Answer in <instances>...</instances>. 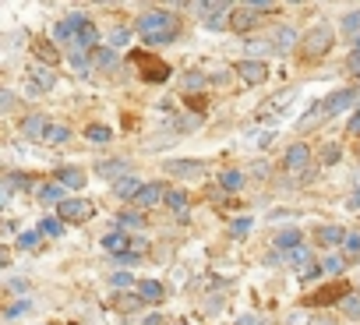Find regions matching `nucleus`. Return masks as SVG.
<instances>
[{
  "label": "nucleus",
  "instance_id": "1",
  "mask_svg": "<svg viewBox=\"0 0 360 325\" xmlns=\"http://www.w3.org/2000/svg\"><path fill=\"white\" fill-rule=\"evenodd\" d=\"M131 29L141 36V43H148V46H166V43H173V39L180 36V18H176L173 11L145 8V11L134 18Z\"/></svg>",
  "mask_w": 360,
  "mask_h": 325
},
{
  "label": "nucleus",
  "instance_id": "2",
  "mask_svg": "<svg viewBox=\"0 0 360 325\" xmlns=\"http://www.w3.org/2000/svg\"><path fill=\"white\" fill-rule=\"evenodd\" d=\"M335 46V32H332V25H325V22H318V25H311L307 32H304V43H300V53L307 57V60H321L328 50Z\"/></svg>",
  "mask_w": 360,
  "mask_h": 325
},
{
  "label": "nucleus",
  "instance_id": "3",
  "mask_svg": "<svg viewBox=\"0 0 360 325\" xmlns=\"http://www.w3.org/2000/svg\"><path fill=\"white\" fill-rule=\"evenodd\" d=\"M307 162H311V145H307V141L286 145V152H283V170H286V174H304Z\"/></svg>",
  "mask_w": 360,
  "mask_h": 325
},
{
  "label": "nucleus",
  "instance_id": "4",
  "mask_svg": "<svg viewBox=\"0 0 360 325\" xmlns=\"http://www.w3.org/2000/svg\"><path fill=\"white\" fill-rule=\"evenodd\" d=\"M233 75H240V82L244 85H265L269 82V64L265 60H237L233 64Z\"/></svg>",
  "mask_w": 360,
  "mask_h": 325
},
{
  "label": "nucleus",
  "instance_id": "5",
  "mask_svg": "<svg viewBox=\"0 0 360 325\" xmlns=\"http://www.w3.org/2000/svg\"><path fill=\"white\" fill-rule=\"evenodd\" d=\"M92 212H96V205H92L89 198H68V202L57 209V216H60L64 223H89Z\"/></svg>",
  "mask_w": 360,
  "mask_h": 325
},
{
  "label": "nucleus",
  "instance_id": "6",
  "mask_svg": "<svg viewBox=\"0 0 360 325\" xmlns=\"http://www.w3.org/2000/svg\"><path fill=\"white\" fill-rule=\"evenodd\" d=\"M162 174L166 177H202L205 174V162L202 159H166L162 162Z\"/></svg>",
  "mask_w": 360,
  "mask_h": 325
},
{
  "label": "nucleus",
  "instance_id": "7",
  "mask_svg": "<svg viewBox=\"0 0 360 325\" xmlns=\"http://www.w3.org/2000/svg\"><path fill=\"white\" fill-rule=\"evenodd\" d=\"M96 174L106 177L110 184H117V181L131 177V159H124V155H117V159H99V162H96Z\"/></svg>",
  "mask_w": 360,
  "mask_h": 325
},
{
  "label": "nucleus",
  "instance_id": "8",
  "mask_svg": "<svg viewBox=\"0 0 360 325\" xmlns=\"http://www.w3.org/2000/svg\"><path fill=\"white\" fill-rule=\"evenodd\" d=\"M346 234H349L346 227H339V223H325V227L314 230V244L325 248V251H335V248L346 244Z\"/></svg>",
  "mask_w": 360,
  "mask_h": 325
},
{
  "label": "nucleus",
  "instance_id": "9",
  "mask_svg": "<svg viewBox=\"0 0 360 325\" xmlns=\"http://www.w3.org/2000/svg\"><path fill=\"white\" fill-rule=\"evenodd\" d=\"M29 89L32 92H53L57 89V68H46V64L29 68Z\"/></svg>",
  "mask_w": 360,
  "mask_h": 325
},
{
  "label": "nucleus",
  "instance_id": "10",
  "mask_svg": "<svg viewBox=\"0 0 360 325\" xmlns=\"http://www.w3.org/2000/svg\"><path fill=\"white\" fill-rule=\"evenodd\" d=\"M360 99V92H356V85L353 89H335L328 99H325V117H335V113H346L353 103Z\"/></svg>",
  "mask_w": 360,
  "mask_h": 325
},
{
  "label": "nucleus",
  "instance_id": "11",
  "mask_svg": "<svg viewBox=\"0 0 360 325\" xmlns=\"http://www.w3.org/2000/svg\"><path fill=\"white\" fill-rule=\"evenodd\" d=\"M138 71H141L145 82H166V78H169V64H162V60L152 57V53H141V57H138Z\"/></svg>",
  "mask_w": 360,
  "mask_h": 325
},
{
  "label": "nucleus",
  "instance_id": "12",
  "mask_svg": "<svg viewBox=\"0 0 360 325\" xmlns=\"http://www.w3.org/2000/svg\"><path fill=\"white\" fill-rule=\"evenodd\" d=\"M166 195H169V184H162V181H145V188H141V195H138V209L145 212V209H152V205H159V202H166Z\"/></svg>",
  "mask_w": 360,
  "mask_h": 325
},
{
  "label": "nucleus",
  "instance_id": "13",
  "mask_svg": "<svg viewBox=\"0 0 360 325\" xmlns=\"http://www.w3.org/2000/svg\"><path fill=\"white\" fill-rule=\"evenodd\" d=\"M50 124H53V120H50L46 113H29L18 131H22V138H29V141H43V134L50 131Z\"/></svg>",
  "mask_w": 360,
  "mask_h": 325
},
{
  "label": "nucleus",
  "instance_id": "14",
  "mask_svg": "<svg viewBox=\"0 0 360 325\" xmlns=\"http://www.w3.org/2000/svg\"><path fill=\"white\" fill-rule=\"evenodd\" d=\"M272 43H276L279 53H290V50H297V46L304 43V36H300L293 25H276V29H272Z\"/></svg>",
  "mask_w": 360,
  "mask_h": 325
},
{
  "label": "nucleus",
  "instance_id": "15",
  "mask_svg": "<svg viewBox=\"0 0 360 325\" xmlns=\"http://www.w3.org/2000/svg\"><path fill=\"white\" fill-rule=\"evenodd\" d=\"M36 198H39L43 205H50V209H60V205L68 202V188H64L60 181H46V184H39Z\"/></svg>",
  "mask_w": 360,
  "mask_h": 325
},
{
  "label": "nucleus",
  "instance_id": "16",
  "mask_svg": "<svg viewBox=\"0 0 360 325\" xmlns=\"http://www.w3.org/2000/svg\"><path fill=\"white\" fill-rule=\"evenodd\" d=\"M255 25H258V11H255L251 4L233 8V15H230V29H233V32H251Z\"/></svg>",
  "mask_w": 360,
  "mask_h": 325
},
{
  "label": "nucleus",
  "instance_id": "17",
  "mask_svg": "<svg viewBox=\"0 0 360 325\" xmlns=\"http://www.w3.org/2000/svg\"><path fill=\"white\" fill-rule=\"evenodd\" d=\"M141 188H145V181L131 174V177H124V181H117V184H113V198H120V202H138Z\"/></svg>",
  "mask_w": 360,
  "mask_h": 325
},
{
  "label": "nucleus",
  "instance_id": "18",
  "mask_svg": "<svg viewBox=\"0 0 360 325\" xmlns=\"http://www.w3.org/2000/svg\"><path fill=\"white\" fill-rule=\"evenodd\" d=\"M99 244H103V251H106V255H113V258L131 251V237H127L124 230H110V234H106Z\"/></svg>",
  "mask_w": 360,
  "mask_h": 325
},
{
  "label": "nucleus",
  "instance_id": "19",
  "mask_svg": "<svg viewBox=\"0 0 360 325\" xmlns=\"http://www.w3.org/2000/svg\"><path fill=\"white\" fill-rule=\"evenodd\" d=\"M166 205H169V212H173V216L188 219V212H191V195H188L184 188H169V195H166Z\"/></svg>",
  "mask_w": 360,
  "mask_h": 325
},
{
  "label": "nucleus",
  "instance_id": "20",
  "mask_svg": "<svg viewBox=\"0 0 360 325\" xmlns=\"http://www.w3.org/2000/svg\"><path fill=\"white\" fill-rule=\"evenodd\" d=\"M300 244H304V234H300L297 227L279 230V234H276V241H272V248H276L279 255H286V251H293V248H300Z\"/></svg>",
  "mask_w": 360,
  "mask_h": 325
},
{
  "label": "nucleus",
  "instance_id": "21",
  "mask_svg": "<svg viewBox=\"0 0 360 325\" xmlns=\"http://www.w3.org/2000/svg\"><path fill=\"white\" fill-rule=\"evenodd\" d=\"M53 181H60L68 191H75V188H85V170L82 167H57Z\"/></svg>",
  "mask_w": 360,
  "mask_h": 325
},
{
  "label": "nucleus",
  "instance_id": "22",
  "mask_svg": "<svg viewBox=\"0 0 360 325\" xmlns=\"http://www.w3.org/2000/svg\"><path fill=\"white\" fill-rule=\"evenodd\" d=\"M32 53H36L46 68H57V64H60V50H57L50 39H32Z\"/></svg>",
  "mask_w": 360,
  "mask_h": 325
},
{
  "label": "nucleus",
  "instance_id": "23",
  "mask_svg": "<svg viewBox=\"0 0 360 325\" xmlns=\"http://www.w3.org/2000/svg\"><path fill=\"white\" fill-rule=\"evenodd\" d=\"M145 227V216H141V209H124V212H117V223H113V230H124V234H131V230H141Z\"/></svg>",
  "mask_w": 360,
  "mask_h": 325
},
{
  "label": "nucleus",
  "instance_id": "24",
  "mask_svg": "<svg viewBox=\"0 0 360 325\" xmlns=\"http://www.w3.org/2000/svg\"><path fill=\"white\" fill-rule=\"evenodd\" d=\"M318 262H321V276H342L349 265V258L339 251H325V258H318Z\"/></svg>",
  "mask_w": 360,
  "mask_h": 325
},
{
  "label": "nucleus",
  "instance_id": "25",
  "mask_svg": "<svg viewBox=\"0 0 360 325\" xmlns=\"http://www.w3.org/2000/svg\"><path fill=\"white\" fill-rule=\"evenodd\" d=\"M92 64H96V71H113V68L120 64V50H113V46H99V50L92 53Z\"/></svg>",
  "mask_w": 360,
  "mask_h": 325
},
{
  "label": "nucleus",
  "instance_id": "26",
  "mask_svg": "<svg viewBox=\"0 0 360 325\" xmlns=\"http://www.w3.org/2000/svg\"><path fill=\"white\" fill-rule=\"evenodd\" d=\"M138 293H141L145 304H159V300L166 297V286H162L159 279H138Z\"/></svg>",
  "mask_w": 360,
  "mask_h": 325
},
{
  "label": "nucleus",
  "instance_id": "27",
  "mask_svg": "<svg viewBox=\"0 0 360 325\" xmlns=\"http://www.w3.org/2000/svg\"><path fill=\"white\" fill-rule=\"evenodd\" d=\"M244 46H248V60H265V57H272V53H279L272 39H248Z\"/></svg>",
  "mask_w": 360,
  "mask_h": 325
},
{
  "label": "nucleus",
  "instance_id": "28",
  "mask_svg": "<svg viewBox=\"0 0 360 325\" xmlns=\"http://www.w3.org/2000/svg\"><path fill=\"white\" fill-rule=\"evenodd\" d=\"M64 227H68V223H64L60 216H43L36 230H39L43 237H50V241H60V237H64Z\"/></svg>",
  "mask_w": 360,
  "mask_h": 325
},
{
  "label": "nucleus",
  "instance_id": "29",
  "mask_svg": "<svg viewBox=\"0 0 360 325\" xmlns=\"http://www.w3.org/2000/svg\"><path fill=\"white\" fill-rule=\"evenodd\" d=\"M244 181H248V177H244L240 170H223V174H219V188H223L226 195H237V191L244 188Z\"/></svg>",
  "mask_w": 360,
  "mask_h": 325
},
{
  "label": "nucleus",
  "instance_id": "30",
  "mask_svg": "<svg viewBox=\"0 0 360 325\" xmlns=\"http://www.w3.org/2000/svg\"><path fill=\"white\" fill-rule=\"evenodd\" d=\"M110 286L120 290V293H127V290H138V279H134V272L117 269V272H110Z\"/></svg>",
  "mask_w": 360,
  "mask_h": 325
},
{
  "label": "nucleus",
  "instance_id": "31",
  "mask_svg": "<svg viewBox=\"0 0 360 325\" xmlns=\"http://www.w3.org/2000/svg\"><path fill=\"white\" fill-rule=\"evenodd\" d=\"M85 141L106 145V141H113V127H106V124H89V127H85Z\"/></svg>",
  "mask_w": 360,
  "mask_h": 325
},
{
  "label": "nucleus",
  "instance_id": "32",
  "mask_svg": "<svg viewBox=\"0 0 360 325\" xmlns=\"http://www.w3.org/2000/svg\"><path fill=\"white\" fill-rule=\"evenodd\" d=\"M71 141V127L68 124H50V131L43 134V145H68Z\"/></svg>",
  "mask_w": 360,
  "mask_h": 325
},
{
  "label": "nucleus",
  "instance_id": "33",
  "mask_svg": "<svg viewBox=\"0 0 360 325\" xmlns=\"http://www.w3.org/2000/svg\"><path fill=\"white\" fill-rule=\"evenodd\" d=\"M339 32L342 36H360V8H353V11H346L342 18H339Z\"/></svg>",
  "mask_w": 360,
  "mask_h": 325
},
{
  "label": "nucleus",
  "instance_id": "34",
  "mask_svg": "<svg viewBox=\"0 0 360 325\" xmlns=\"http://www.w3.org/2000/svg\"><path fill=\"white\" fill-rule=\"evenodd\" d=\"M339 311H342L346 318L360 321V293H342V300H339Z\"/></svg>",
  "mask_w": 360,
  "mask_h": 325
},
{
  "label": "nucleus",
  "instance_id": "35",
  "mask_svg": "<svg viewBox=\"0 0 360 325\" xmlns=\"http://www.w3.org/2000/svg\"><path fill=\"white\" fill-rule=\"evenodd\" d=\"M314 318L318 314H311V307H293V311H286L283 325H314Z\"/></svg>",
  "mask_w": 360,
  "mask_h": 325
},
{
  "label": "nucleus",
  "instance_id": "36",
  "mask_svg": "<svg viewBox=\"0 0 360 325\" xmlns=\"http://www.w3.org/2000/svg\"><path fill=\"white\" fill-rule=\"evenodd\" d=\"M113 300H117V307H120V311H138V307L145 304L138 290H127V293H117Z\"/></svg>",
  "mask_w": 360,
  "mask_h": 325
},
{
  "label": "nucleus",
  "instance_id": "37",
  "mask_svg": "<svg viewBox=\"0 0 360 325\" xmlns=\"http://www.w3.org/2000/svg\"><path fill=\"white\" fill-rule=\"evenodd\" d=\"M68 57H71V68H75L78 75H89V71L96 68V64H92V53H82V50H71Z\"/></svg>",
  "mask_w": 360,
  "mask_h": 325
},
{
  "label": "nucleus",
  "instance_id": "38",
  "mask_svg": "<svg viewBox=\"0 0 360 325\" xmlns=\"http://www.w3.org/2000/svg\"><path fill=\"white\" fill-rule=\"evenodd\" d=\"M29 311H32V300H29V297H18L15 304H8V307H4V318H8V321H15V318H22V314H29Z\"/></svg>",
  "mask_w": 360,
  "mask_h": 325
},
{
  "label": "nucleus",
  "instance_id": "39",
  "mask_svg": "<svg viewBox=\"0 0 360 325\" xmlns=\"http://www.w3.org/2000/svg\"><path fill=\"white\" fill-rule=\"evenodd\" d=\"M131 36H134V29H127V25H117V29L110 32V46H113V50H124V46L131 43Z\"/></svg>",
  "mask_w": 360,
  "mask_h": 325
},
{
  "label": "nucleus",
  "instance_id": "40",
  "mask_svg": "<svg viewBox=\"0 0 360 325\" xmlns=\"http://www.w3.org/2000/svg\"><path fill=\"white\" fill-rule=\"evenodd\" d=\"M342 255H346L349 262H356V258H360V230H349V234H346V244H342Z\"/></svg>",
  "mask_w": 360,
  "mask_h": 325
},
{
  "label": "nucleus",
  "instance_id": "41",
  "mask_svg": "<svg viewBox=\"0 0 360 325\" xmlns=\"http://www.w3.org/2000/svg\"><path fill=\"white\" fill-rule=\"evenodd\" d=\"M318 159L325 162V167H332V162H339V159H342V145H335V141H328V145H321V152H318Z\"/></svg>",
  "mask_w": 360,
  "mask_h": 325
},
{
  "label": "nucleus",
  "instance_id": "42",
  "mask_svg": "<svg viewBox=\"0 0 360 325\" xmlns=\"http://www.w3.org/2000/svg\"><path fill=\"white\" fill-rule=\"evenodd\" d=\"M198 127H202V113H188V117L176 120V131H180V134H191V131H198Z\"/></svg>",
  "mask_w": 360,
  "mask_h": 325
},
{
  "label": "nucleus",
  "instance_id": "43",
  "mask_svg": "<svg viewBox=\"0 0 360 325\" xmlns=\"http://www.w3.org/2000/svg\"><path fill=\"white\" fill-rule=\"evenodd\" d=\"M321 117H325V103H318L314 110H307V113H304V117L297 120V131H307V127H311L314 120H321Z\"/></svg>",
  "mask_w": 360,
  "mask_h": 325
},
{
  "label": "nucleus",
  "instance_id": "44",
  "mask_svg": "<svg viewBox=\"0 0 360 325\" xmlns=\"http://www.w3.org/2000/svg\"><path fill=\"white\" fill-rule=\"evenodd\" d=\"M39 241H43L39 230H25V234H18V248H22V251H36Z\"/></svg>",
  "mask_w": 360,
  "mask_h": 325
},
{
  "label": "nucleus",
  "instance_id": "45",
  "mask_svg": "<svg viewBox=\"0 0 360 325\" xmlns=\"http://www.w3.org/2000/svg\"><path fill=\"white\" fill-rule=\"evenodd\" d=\"M205 85H209V75H202V71H191V75L184 78V92H195V89L202 92Z\"/></svg>",
  "mask_w": 360,
  "mask_h": 325
},
{
  "label": "nucleus",
  "instance_id": "46",
  "mask_svg": "<svg viewBox=\"0 0 360 325\" xmlns=\"http://www.w3.org/2000/svg\"><path fill=\"white\" fill-rule=\"evenodd\" d=\"M230 15H233V11H226V15H212V18H205V29H212V32H219V29H230Z\"/></svg>",
  "mask_w": 360,
  "mask_h": 325
},
{
  "label": "nucleus",
  "instance_id": "47",
  "mask_svg": "<svg viewBox=\"0 0 360 325\" xmlns=\"http://www.w3.org/2000/svg\"><path fill=\"white\" fill-rule=\"evenodd\" d=\"M248 230H251V216H240V219L230 223V237H244Z\"/></svg>",
  "mask_w": 360,
  "mask_h": 325
},
{
  "label": "nucleus",
  "instance_id": "48",
  "mask_svg": "<svg viewBox=\"0 0 360 325\" xmlns=\"http://www.w3.org/2000/svg\"><path fill=\"white\" fill-rule=\"evenodd\" d=\"M8 110H15V92L11 89H0V113H8Z\"/></svg>",
  "mask_w": 360,
  "mask_h": 325
},
{
  "label": "nucleus",
  "instance_id": "49",
  "mask_svg": "<svg viewBox=\"0 0 360 325\" xmlns=\"http://www.w3.org/2000/svg\"><path fill=\"white\" fill-rule=\"evenodd\" d=\"M131 251H134V255H145V251H148V241H145L141 234H138V237H131Z\"/></svg>",
  "mask_w": 360,
  "mask_h": 325
},
{
  "label": "nucleus",
  "instance_id": "50",
  "mask_svg": "<svg viewBox=\"0 0 360 325\" xmlns=\"http://www.w3.org/2000/svg\"><path fill=\"white\" fill-rule=\"evenodd\" d=\"M346 71H353V75L360 78V53H353V50H349V57H346Z\"/></svg>",
  "mask_w": 360,
  "mask_h": 325
},
{
  "label": "nucleus",
  "instance_id": "51",
  "mask_svg": "<svg viewBox=\"0 0 360 325\" xmlns=\"http://www.w3.org/2000/svg\"><path fill=\"white\" fill-rule=\"evenodd\" d=\"M237 325H269V318H262V314H251V311H248Z\"/></svg>",
  "mask_w": 360,
  "mask_h": 325
},
{
  "label": "nucleus",
  "instance_id": "52",
  "mask_svg": "<svg viewBox=\"0 0 360 325\" xmlns=\"http://www.w3.org/2000/svg\"><path fill=\"white\" fill-rule=\"evenodd\" d=\"M346 131H349L353 138H360V110H353V117H349V124H346Z\"/></svg>",
  "mask_w": 360,
  "mask_h": 325
},
{
  "label": "nucleus",
  "instance_id": "53",
  "mask_svg": "<svg viewBox=\"0 0 360 325\" xmlns=\"http://www.w3.org/2000/svg\"><path fill=\"white\" fill-rule=\"evenodd\" d=\"M290 99H293V92H283V96H276L272 103H276V110H286V106H290Z\"/></svg>",
  "mask_w": 360,
  "mask_h": 325
},
{
  "label": "nucleus",
  "instance_id": "54",
  "mask_svg": "<svg viewBox=\"0 0 360 325\" xmlns=\"http://www.w3.org/2000/svg\"><path fill=\"white\" fill-rule=\"evenodd\" d=\"M8 286H11L15 293H25V290H29V283H25V279H18V276H15V279H8Z\"/></svg>",
  "mask_w": 360,
  "mask_h": 325
},
{
  "label": "nucleus",
  "instance_id": "55",
  "mask_svg": "<svg viewBox=\"0 0 360 325\" xmlns=\"http://www.w3.org/2000/svg\"><path fill=\"white\" fill-rule=\"evenodd\" d=\"M230 82V75L226 71H219V75H209V85H226Z\"/></svg>",
  "mask_w": 360,
  "mask_h": 325
},
{
  "label": "nucleus",
  "instance_id": "56",
  "mask_svg": "<svg viewBox=\"0 0 360 325\" xmlns=\"http://www.w3.org/2000/svg\"><path fill=\"white\" fill-rule=\"evenodd\" d=\"M314 325H339V321H335L332 314H318V318H314Z\"/></svg>",
  "mask_w": 360,
  "mask_h": 325
},
{
  "label": "nucleus",
  "instance_id": "57",
  "mask_svg": "<svg viewBox=\"0 0 360 325\" xmlns=\"http://www.w3.org/2000/svg\"><path fill=\"white\" fill-rule=\"evenodd\" d=\"M255 177H269V162H255Z\"/></svg>",
  "mask_w": 360,
  "mask_h": 325
},
{
  "label": "nucleus",
  "instance_id": "58",
  "mask_svg": "<svg viewBox=\"0 0 360 325\" xmlns=\"http://www.w3.org/2000/svg\"><path fill=\"white\" fill-rule=\"evenodd\" d=\"M141 325H166V321H162V314H148Z\"/></svg>",
  "mask_w": 360,
  "mask_h": 325
},
{
  "label": "nucleus",
  "instance_id": "59",
  "mask_svg": "<svg viewBox=\"0 0 360 325\" xmlns=\"http://www.w3.org/2000/svg\"><path fill=\"white\" fill-rule=\"evenodd\" d=\"M349 209H360V188H356V191L349 195Z\"/></svg>",
  "mask_w": 360,
  "mask_h": 325
},
{
  "label": "nucleus",
  "instance_id": "60",
  "mask_svg": "<svg viewBox=\"0 0 360 325\" xmlns=\"http://www.w3.org/2000/svg\"><path fill=\"white\" fill-rule=\"evenodd\" d=\"M349 46H353V53H360V36H353V39H349Z\"/></svg>",
  "mask_w": 360,
  "mask_h": 325
},
{
  "label": "nucleus",
  "instance_id": "61",
  "mask_svg": "<svg viewBox=\"0 0 360 325\" xmlns=\"http://www.w3.org/2000/svg\"><path fill=\"white\" fill-rule=\"evenodd\" d=\"M356 188H360V170H356Z\"/></svg>",
  "mask_w": 360,
  "mask_h": 325
},
{
  "label": "nucleus",
  "instance_id": "62",
  "mask_svg": "<svg viewBox=\"0 0 360 325\" xmlns=\"http://www.w3.org/2000/svg\"><path fill=\"white\" fill-rule=\"evenodd\" d=\"M356 92H360V78H356Z\"/></svg>",
  "mask_w": 360,
  "mask_h": 325
},
{
  "label": "nucleus",
  "instance_id": "63",
  "mask_svg": "<svg viewBox=\"0 0 360 325\" xmlns=\"http://www.w3.org/2000/svg\"><path fill=\"white\" fill-rule=\"evenodd\" d=\"M176 325H188V321H176Z\"/></svg>",
  "mask_w": 360,
  "mask_h": 325
}]
</instances>
